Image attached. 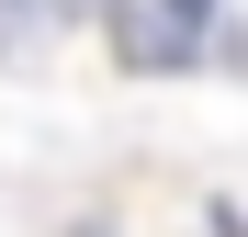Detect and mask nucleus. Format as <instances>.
Returning <instances> with one entry per match:
<instances>
[{
  "mask_svg": "<svg viewBox=\"0 0 248 237\" xmlns=\"http://www.w3.org/2000/svg\"><path fill=\"white\" fill-rule=\"evenodd\" d=\"M91 23H102V46H113L124 79H192V68H203L181 34L158 23V0H91Z\"/></svg>",
  "mask_w": 248,
  "mask_h": 237,
  "instance_id": "obj_1",
  "label": "nucleus"
},
{
  "mask_svg": "<svg viewBox=\"0 0 248 237\" xmlns=\"http://www.w3.org/2000/svg\"><path fill=\"white\" fill-rule=\"evenodd\" d=\"M79 23H91V0H0V68H46Z\"/></svg>",
  "mask_w": 248,
  "mask_h": 237,
  "instance_id": "obj_2",
  "label": "nucleus"
},
{
  "mask_svg": "<svg viewBox=\"0 0 248 237\" xmlns=\"http://www.w3.org/2000/svg\"><path fill=\"white\" fill-rule=\"evenodd\" d=\"M158 23H170L181 46L203 57V46H215V23H226V0H158Z\"/></svg>",
  "mask_w": 248,
  "mask_h": 237,
  "instance_id": "obj_3",
  "label": "nucleus"
},
{
  "mask_svg": "<svg viewBox=\"0 0 248 237\" xmlns=\"http://www.w3.org/2000/svg\"><path fill=\"white\" fill-rule=\"evenodd\" d=\"M57 237H124V226H113V215H68Z\"/></svg>",
  "mask_w": 248,
  "mask_h": 237,
  "instance_id": "obj_4",
  "label": "nucleus"
}]
</instances>
